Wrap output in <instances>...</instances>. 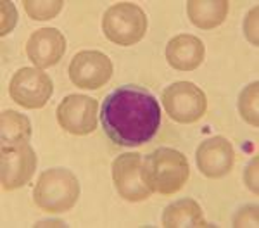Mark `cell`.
<instances>
[{
  "mask_svg": "<svg viewBox=\"0 0 259 228\" xmlns=\"http://www.w3.org/2000/svg\"><path fill=\"white\" fill-rule=\"evenodd\" d=\"M102 128L121 147L147 144L159 131L161 107L149 90L124 85L107 94L102 102Z\"/></svg>",
  "mask_w": 259,
  "mask_h": 228,
  "instance_id": "obj_1",
  "label": "cell"
},
{
  "mask_svg": "<svg viewBox=\"0 0 259 228\" xmlns=\"http://www.w3.org/2000/svg\"><path fill=\"white\" fill-rule=\"evenodd\" d=\"M144 180L150 190L162 196H173L187 184L190 175L189 161L182 152L175 149L161 147L145 157Z\"/></svg>",
  "mask_w": 259,
  "mask_h": 228,
  "instance_id": "obj_2",
  "label": "cell"
},
{
  "mask_svg": "<svg viewBox=\"0 0 259 228\" xmlns=\"http://www.w3.org/2000/svg\"><path fill=\"white\" fill-rule=\"evenodd\" d=\"M33 197L36 206L45 213H64L76 204L80 197V184L69 169L52 168L41 173Z\"/></svg>",
  "mask_w": 259,
  "mask_h": 228,
  "instance_id": "obj_3",
  "label": "cell"
},
{
  "mask_svg": "<svg viewBox=\"0 0 259 228\" xmlns=\"http://www.w3.org/2000/svg\"><path fill=\"white\" fill-rule=\"evenodd\" d=\"M102 30L112 43L130 47L144 38L147 31V16L135 4H116L104 14Z\"/></svg>",
  "mask_w": 259,
  "mask_h": 228,
  "instance_id": "obj_4",
  "label": "cell"
},
{
  "mask_svg": "<svg viewBox=\"0 0 259 228\" xmlns=\"http://www.w3.org/2000/svg\"><path fill=\"white\" fill-rule=\"evenodd\" d=\"M162 104L171 119L178 123H195L206 114L207 101L199 86L190 81H177L162 92Z\"/></svg>",
  "mask_w": 259,
  "mask_h": 228,
  "instance_id": "obj_5",
  "label": "cell"
},
{
  "mask_svg": "<svg viewBox=\"0 0 259 228\" xmlns=\"http://www.w3.org/2000/svg\"><path fill=\"white\" fill-rule=\"evenodd\" d=\"M54 92L52 80L49 74L33 68H23L12 76L9 83V94L12 101L26 109L44 107Z\"/></svg>",
  "mask_w": 259,
  "mask_h": 228,
  "instance_id": "obj_6",
  "label": "cell"
},
{
  "mask_svg": "<svg viewBox=\"0 0 259 228\" xmlns=\"http://www.w3.org/2000/svg\"><path fill=\"white\" fill-rule=\"evenodd\" d=\"M112 62L106 54L99 51H81L69 64V78L80 88L97 90L109 81Z\"/></svg>",
  "mask_w": 259,
  "mask_h": 228,
  "instance_id": "obj_7",
  "label": "cell"
},
{
  "mask_svg": "<svg viewBox=\"0 0 259 228\" xmlns=\"http://www.w3.org/2000/svg\"><path fill=\"white\" fill-rule=\"evenodd\" d=\"M142 166L144 164H142L140 154L137 152L121 154L112 163V180H114L119 196L126 201H145L152 192L144 180Z\"/></svg>",
  "mask_w": 259,
  "mask_h": 228,
  "instance_id": "obj_8",
  "label": "cell"
},
{
  "mask_svg": "<svg viewBox=\"0 0 259 228\" xmlns=\"http://www.w3.org/2000/svg\"><path fill=\"white\" fill-rule=\"evenodd\" d=\"M99 104L89 95H68L57 107V121L73 135H89L97 128Z\"/></svg>",
  "mask_w": 259,
  "mask_h": 228,
  "instance_id": "obj_9",
  "label": "cell"
},
{
  "mask_svg": "<svg viewBox=\"0 0 259 228\" xmlns=\"http://www.w3.org/2000/svg\"><path fill=\"white\" fill-rule=\"evenodd\" d=\"M35 166V151L28 144L2 145V187L6 190H14L28 184Z\"/></svg>",
  "mask_w": 259,
  "mask_h": 228,
  "instance_id": "obj_10",
  "label": "cell"
},
{
  "mask_svg": "<svg viewBox=\"0 0 259 228\" xmlns=\"http://www.w3.org/2000/svg\"><path fill=\"white\" fill-rule=\"evenodd\" d=\"M235 159L232 144L225 136L204 140L197 149V166L209 178H220L230 173Z\"/></svg>",
  "mask_w": 259,
  "mask_h": 228,
  "instance_id": "obj_11",
  "label": "cell"
},
{
  "mask_svg": "<svg viewBox=\"0 0 259 228\" xmlns=\"http://www.w3.org/2000/svg\"><path fill=\"white\" fill-rule=\"evenodd\" d=\"M66 52V38L56 28H41L28 40L26 54L38 68H50L57 64Z\"/></svg>",
  "mask_w": 259,
  "mask_h": 228,
  "instance_id": "obj_12",
  "label": "cell"
},
{
  "mask_svg": "<svg viewBox=\"0 0 259 228\" xmlns=\"http://www.w3.org/2000/svg\"><path fill=\"white\" fill-rule=\"evenodd\" d=\"M204 49L202 40L194 35H178L169 40L166 47V59L171 68L178 71H194L204 61Z\"/></svg>",
  "mask_w": 259,
  "mask_h": 228,
  "instance_id": "obj_13",
  "label": "cell"
},
{
  "mask_svg": "<svg viewBox=\"0 0 259 228\" xmlns=\"http://www.w3.org/2000/svg\"><path fill=\"white\" fill-rule=\"evenodd\" d=\"M187 12L192 23L200 30H212L220 26L228 14L227 0H190Z\"/></svg>",
  "mask_w": 259,
  "mask_h": 228,
  "instance_id": "obj_14",
  "label": "cell"
},
{
  "mask_svg": "<svg viewBox=\"0 0 259 228\" xmlns=\"http://www.w3.org/2000/svg\"><path fill=\"white\" fill-rule=\"evenodd\" d=\"M162 226L180 228V226H207L202 216V209L194 199H180L166 207L162 214Z\"/></svg>",
  "mask_w": 259,
  "mask_h": 228,
  "instance_id": "obj_15",
  "label": "cell"
},
{
  "mask_svg": "<svg viewBox=\"0 0 259 228\" xmlns=\"http://www.w3.org/2000/svg\"><path fill=\"white\" fill-rule=\"evenodd\" d=\"M31 136V123L26 116L16 111L2 113V145L28 144Z\"/></svg>",
  "mask_w": 259,
  "mask_h": 228,
  "instance_id": "obj_16",
  "label": "cell"
},
{
  "mask_svg": "<svg viewBox=\"0 0 259 228\" xmlns=\"http://www.w3.org/2000/svg\"><path fill=\"white\" fill-rule=\"evenodd\" d=\"M257 90H259V83L254 81L250 83L247 88L240 94L239 99V111L244 116V119L252 126H257L259 119H257Z\"/></svg>",
  "mask_w": 259,
  "mask_h": 228,
  "instance_id": "obj_17",
  "label": "cell"
},
{
  "mask_svg": "<svg viewBox=\"0 0 259 228\" xmlns=\"http://www.w3.org/2000/svg\"><path fill=\"white\" fill-rule=\"evenodd\" d=\"M24 9L33 19L45 21L52 19L57 16V12L62 9V0H54V2H31V0H24Z\"/></svg>",
  "mask_w": 259,
  "mask_h": 228,
  "instance_id": "obj_18",
  "label": "cell"
}]
</instances>
